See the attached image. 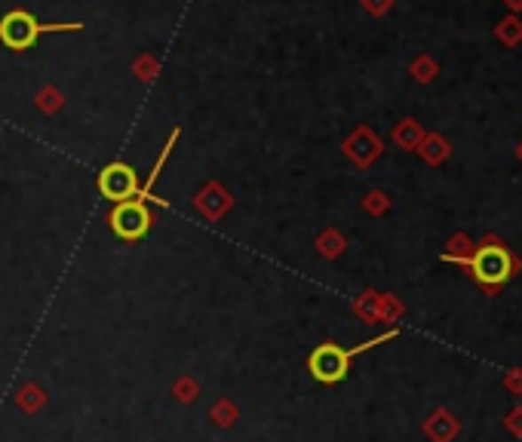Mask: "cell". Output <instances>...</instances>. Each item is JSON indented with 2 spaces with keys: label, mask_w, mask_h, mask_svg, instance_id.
I'll return each instance as SVG.
<instances>
[{
  "label": "cell",
  "mask_w": 522,
  "mask_h": 442,
  "mask_svg": "<svg viewBox=\"0 0 522 442\" xmlns=\"http://www.w3.org/2000/svg\"><path fill=\"white\" fill-rule=\"evenodd\" d=\"M99 187H102V193L108 200H114V203H123V200L138 197L136 172H132V166H126V163L105 166L102 176H99Z\"/></svg>",
  "instance_id": "obj_5"
},
{
  "label": "cell",
  "mask_w": 522,
  "mask_h": 442,
  "mask_svg": "<svg viewBox=\"0 0 522 442\" xmlns=\"http://www.w3.org/2000/svg\"><path fill=\"white\" fill-rule=\"evenodd\" d=\"M111 227L123 240H142L151 227V212L145 209L142 200H123L111 212Z\"/></svg>",
  "instance_id": "obj_4"
},
{
  "label": "cell",
  "mask_w": 522,
  "mask_h": 442,
  "mask_svg": "<svg viewBox=\"0 0 522 442\" xmlns=\"http://www.w3.org/2000/svg\"><path fill=\"white\" fill-rule=\"evenodd\" d=\"M448 154V145L443 142L439 136H433V138H427V147H424V157L431 160V163H439Z\"/></svg>",
  "instance_id": "obj_8"
},
{
  "label": "cell",
  "mask_w": 522,
  "mask_h": 442,
  "mask_svg": "<svg viewBox=\"0 0 522 442\" xmlns=\"http://www.w3.org/2000/svg\"><path fill=\"white\" fill-rule=\"evenodd\" d=\"M366 4V10L375 12V16H381V12H387L393 6V0H363Z\"/></svg>",
  "instance_id": "obj_9"
},
{
  "label": "cell",
  "mask_w": 522,
  "mask_h": 442,
  "mask_svg": "<svg viewBox=\"0 0 522 442\" xmlns=\"http://www.w3.org/2000/svg\"><path fill=\"white\" fill-rule=\"evenodd\" d=\"M65 28H80V25H40L35 16L16 10L10 16H4V22H0V40L10 50H28V46H35L37 35H44V31H65Z\"/></svg>",
  "instance_id": "obj_3"
},
{
  "label": "cell",
  "mask_w": 522,
  "mask_h": 442,
  "mask_svg": "<svg viewBox=\"0 0 522 442\" xmlns=\"http://www.w3.org/2000/svg\"><path fill=\"white\" fill-rule=\"evenodd\" d=\"M501 4L507 6V12H517V16L522 12V0H501Z\"/></svg>",
  "instance_id": "obj_10"
},
{
  "label": "cell",
  "mask_w": 522,
  "mask_h": 442,
  "mask_svg": "<svg viewBox=\"0 0 522 442\" xmlns=\"http://www.w3.org/2000/svg\"><path fill=\"white\" fill-rule=\"evenodd\" d=\"M519 157H522V147H519Z\"/></svg>",
  "instance_id": "obj_11"
},
{
  "label": "cell",
  "mask_w": 522,
  "mask_h": 442,
  "mask_svg": "<svg viewBox=\"0 0 522 442\" xmlns=\"http://www.w3.org/2000/svg\"><path fill=\"white\" fill-rule=\"evenodd\" d=\"M412 74H415V80H418V83H433V80L439 77V62H433L431 56H424V52H421V56L412 62Z\"/></svg>",
  "instance_id": "obj_7"
},
{
  "label": "cell",
  "mask_w": 522,
  "mask_h": 442,
  "mask_svg": "<svg viewBox=\"0 0 522 442\" xmlns=\"http://www.w3.org/2000/svg\"><path fill=\"white\" fill-rule=\"evenodd\" d=\"M443 261H455V264H464L471 271V277L477 280L486 289H498L507 280L517 273L519 261L513 258V252L501 243L498 237H486L479 249H473L471 256H443Z\"/></svg>",
  "instance_id": "obj_1"
},
{
  "label": "cell",
  "mask_w": 522,
  "mask_h": 442,
  "mask_svg": "<svg viewBox=\"0 0 522 442\" xmlns=\"http://www.w3.org/2000/svg\"><path fill=\"white\" fill-rule=\"evenodd\" d=\"M494 40H498L501 46H507V50H517V46H522V16H517V12H507V16L494 25Z\"/></svg>",
  "instance_id": "obj_6"
},
{
  "label": "cell",
  "mask_w": 522,
  "mask_h": 442,
  "mask_svg": "<svg viewBox=\"0 0 522 442\" xmlns=\"http://www.w3.org/2000/svg\"><path fill=\"white\" fill-rule=\"evenodd\" d=\"M391 338H397V329L378 335V338H372V341H363V344L351 347V351H341L338 344H323V347H317V351L311 353L307 368H311L313 378L323 381V384H338V381L347 375V366H351V359L357 357V353L369 351V347L384 344V341H391Z\"/></svg>",
  "instance_id": "obj_2"
}]
</instances>
